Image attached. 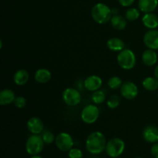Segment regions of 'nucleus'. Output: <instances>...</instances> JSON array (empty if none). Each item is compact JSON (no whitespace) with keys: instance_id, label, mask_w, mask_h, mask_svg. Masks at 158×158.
I'll return each instance as SVG.
<instances>
[{"instance_id":"1","label":"nucleus","mask_w":158,"mask_h":158,"mask_svg":"<svg viewBox=\"0 0 158 158\" xmlns=\"http://www.w3.org/2000/svg\"><path fill=\"white\" fill-rule=\"evenodd\" d=\"M106 139L103 133L94 131L86 140V149L91 154H100L106 149Z\"/></svg>"},{"instance_id":"2","label":"nucleus","mask_w":158,"mask_h":158,"mask_svg":"<svg viewBox=\"0 0 158 158\" xmlns=\"http://www.w3.org/2000/svg\"><path fill=\"white\" fill-rule=\"evenodd\" d=\"M91 16L93 19L100 25L106 24L110 22L113 16L111 9L106 4L102 2L94 5L91 10Z\"/></svg>"},{"instance_id":"3","label":"nucleus","mask_w":158,"mask_h":158,"mask_svg":"<svg viewBox=\"0 0 158 158\" xmlns=\"http://www.w3.org/2000/svg\"><path fill=\"white\" fill-rule=\"evenodd\" d=\"M117 60L119 66L125 70H131L134 69L137 63L135 54L128 48H125L122 51L119 52Z\"/></svg>"},{"instance_id":"4","label":"nucleus","mask_w":158,"mask_h":158,"mask_svg":"<svg viewBox=\"0 0 158 158\" xmlns=\"http://www.w3.org/2000/svg\"><path fill=\"white\" fill-rule=\"evenodd\" d=\"M44 141L40 134H32L28 137L26 143V152L29 155H37L40 154L44 148Z\"/></svg>"},{"instance_id":"5","label":"nucleus","mask_w":158,"mask_h":158,"mask_svg":"<svg viewBox=\"0 0 158 158\" xmlns=\"http://www.w3.org/2000/svg\"><path fill=\"white\" fill-rule=\"evenodd\" d=\"M125 150V143L122 139L119 137H114L110 139L106 143V154L112 158H117L121 155Z\"/></svg>"},{"instance_id":"6","label":"nucleus","mask_w":158,"mask_h":158,"mask_svg":"<svg viewBox=\"0 0 158 158\" xmlns=\"http://www.w3.org/2000/svg\"><path fill=\"white\" fill-rule=\"evenodd\" d=\"M100 110L96 104H88L83 108L80 114L81 120L86 124H93L98 120Z\"/></svg>"},{"instance_id":"7","label":"nucleus","mask_w":158,"mask_h":158,"mask_svg":"<svg viewBox=\"0 0 158 158\" xmlns=\"http://www.w3.org/2000/svg\"><path fill=\"white\" fill-rule=\"evenodd\" d=\"M62 98L63 102L69 106H77L82 100L81 94L80 91L73 87L65 89L62 94Z\"/></svg>"},{"instance_id":"8","label":"nucleus","mask_w":158,"mask_h":158,"mask_svg":"<svg viewBox=\"0 0 158 158\" xmlns=\"http://www.w3.org/2000/svg\"><path fill=\"white\" fill-rule=\"evenodd\" d=\"M56 146L63 152H68L73 148L74 140L72 136L66 132L60 133L56 137Z\"/></svg>"},{"instance_id":"9","label":"nucleus","mask_w":158,"mask_h":158,"mask_svg":"<svg viewBox=\"0 0 158 158\" xmlns=\"http://www.w3.org/2000/svg\"><path fill=\"white\" fill-rule=\"evenodd\" d=\"M139 93L138 87L131 81L123 82L120 87V94L126 100H134L137 97Z\"/></svg>"},{"instance_id":"10","label":"nucleus","mask_w":158,"mask_h":158,"mask_svg":"<svg viewBox=\"0 0 158 158\" xmlns=\"http://www.w3.org/2000/svg\"><path fill=\"white\" fill-rule=\"evenodd\" d=\"M143 42L148 49L157 50L158 49V30L148 29L143 37Z\"/></svg>"},{"instance_id":"11","label":"nucleus","mask_w":158,"mask_h":158,"mask_svg":"<svg viewBox=\"0 0 158 158\" xmlns=\"http://www.w3.org/2000/svg\"><path fill=\"white\" fill-rule=\"evenodd\" d=\"M103 85V80L101 77L97 75H90L85 79L83 82V86L85 89L90 92H94L100 89Z\"/></svg>"},{"instance_id":"12","label":"nucleus","mask_w":158,"mask_h":158,"mask_svg":"<svg viewBox=\"0 0 158 158\" xmlns=\"http://www.w3.org/2000/svg\"><path fill=\"white\" fill-rule=\"evenodd\" d=\"M26 127L32 134H40L44 131V124L43 120L36 117H32L28 120Z\"/></svg>"},{"instance_id":"13","label":"nucleus","mask_w":158,"mask_h":158,"mask_svg":"<svg viewBox=\"0 0 158 158\" xmlns=\"http://www.w3.org/2000/svg\"><path fill=\"white\" fill-rule=\"evenodd\" d=\"M142 135L145 141L151 143H157L158 140V128L153 125H149L144 128Z\"/></svg>"},{"instance_id":"14","label":"nucleus","mask_w":158,"mask_h":158,"mask_svg":"<svg viewBox=\"0 0 158 158\" xmlns=\"http://www.w3.org/2000/svg\"><path fill=\"white\" fill-rule=\"evenodd\" d=\"M142 62L147 66H153L157 62V54L155 50L151 49H148L142 54Z\"/></svg>"},{"instance_id":"15","label":"nucleus","mask_w":158,"mask_h":158,"mask_svg":"<svg viewBox=\"0 0 158 158\" xmlns=\"http://www.w3.org/2000/svg\"><path fill=\"white\" fill-rule=\"evenodd\" d=\"M158 6V0H138V8L143 13L153 12Z\"/></svg>"},{"instance_id":"16","label":"nucleus","mask_w":158,"mask_h":158,"mask_svg":"<svg viewBox=\"0 0 158 158\" xmlns=\"http://www.w3.org/2000/svg\"><path fill=\"white\" fill-rule=\"evenodd\" d=\"M143 26L148 29H155L158 27V17L153 12L145 13L142 18Z\"/></svg>"},{"instance_id":"17","label":"nucleus","mask_w":158,"mask_h":158,"mask_svg":"<svg viewBox=\"0 0 158 158\" xmlns=\"http://www.w3.org/2000/svg\"><path fill=\"white\" fill-rule=\"evenodd\" d=\"M15 94L12 89H4L0 92V105L7 106L14 103L15 99Z\"/></svg>"},{"instance_id":"18","label":"nucleus","mask_w":158,"mask_h":158,"mask_svg":"<svg viewBox=\"0 0 158 158\" xmlns=\"http://www.w3.org/2000/svg\"><path fill=\"white\" fill-rule=\"evenodd\" d=\"M29 79V74L26 69H19L13 76V81L17 86H24Z\"/></svg>"},{"instance_id":"19","label":"nucleus","mask_w":158,"mask_h":158,"mask_svg":"<svg viewBox=\"0 0 158 158\" xmlns=\"http://www.w3.org/2000/svg\"><path fill=\"white\" fill-rule=\"evenodd\" d=\"M106 46L110 50L113 52H120L125 49V43L121 39L113 37L109 39L106 42Z\"/></svg>"},{"instance_id":"20","label":"nucleus","mask_w":158,"mask_h":158,"mask_svg":"<svg viewBox=\"0 0 158 158\" xmlns=\"http://www.w3.org/2000/svg\"><path fill=\"white\" fill-rule=\"evenodd\" d=\"M51 72L47 69L41 68L35 71L34 74V79L39 83H46L51 80Z\"/></svg>"},{"instance_id":"21","label":"nucleus","mask_w":158,"mask_h":158,"mask_svg":"<svg viewBox=\"0 0 158 158\" xmlns=\"http://www.w3.org/2000/svg\"><path fill=\"white\" fill-rule=\"evenodd\" d=\"M111 25H112L113 28L116 30L121 31L125 29L127 27V19L124 18L123 16L120 15H113L112 18L110 19Z\"/></svg>"},{"instance_id":"22","label":"nucleus","mask_w":158,"mask_h":158,"mask_svg":"<svg viewBox=\"0 0 158 158\" xmlns=\"http://www.w3.org/2000/svg\"><path fill=\"white\" fill-rule=\"evenodd\" d=\"M142 86L148 91H155L158 89V80L155 77H148L143 80Z\"/></svg>"},{"instance_id":"23","label":"nucleus","mask_w":158,"mask_h":158,"mask_svg":"<svg viewBox=\"0 0 158 158\" xmlns=\"http://www.w3.org/2000/svg\"><path fill=\"white\" fill-rule=\"evenodd\" d=\"M105 100H106V94L103 90L98 89V90L93 92L92 100L94 104H102V103H104Z\"/></svg>"},{"instance_id":"24","label":"nucleus","mask_w":158,"mask_h":158,"mask_svg":"<svg viewBox=\"0 0 158 158\" xmlns=\"http://www.w3.org/2000/svg\"><path fill=\"white\" fill-rule=\"evenodd\" d=\"M140 15V9H137L136 8H130L126 11V13H125V17H126L127 19L131 22L138 19Z\"/></svg>"},{"instance_id":"25","label":"nucleus","mask_w":158,"mask_h":158,"mask_svg":"<svg viewBox=\"0 0 158 158\" xmlns=\"http://www.w3.org/2000/svg\"><path fill=\"white\" fill-rule=\"evenodd\" d=\"M122 84H123V80L119 77H112L109 79L107 82V85L110 89H120Z\"/></svg>"},{"instance_id":"26","label":"nucleus","mask_w":158,"mask_h":158,"mask_svg":"<svg viewBox=\"0 0 158 158\" xmlns=\"http://www.w3.org/2000/svg\"><path fill=\"white\" fill-rule=\"evenodd\" d=\"M120 103V99L117 95H112L108 98L106 105L111 110L116 109Z\"/></svg>"},{"instance_id":"27","label":"nucleus","mask_w":158,"mask_h":158,"mask_svg":"<svg viewBox=\"0 0 158 158\" xmlns=\"http://www.w3.org/2000/svg\"><path fill=\"white\" fill-rule=\"evenodd\" d=\"M42 138H43V141L46 144H51L53 142H55L56 140V137L54 135V134L51 131H43L42 133Z\"/></svg>"},{"instance_id":"28","label":"nucleus","mask_w":158,"mask_h":158,"mask_svg":"<svg viewBox=\"0 0 158 158\" xmlns=\"http://www.w3.org/2000/svg\"><path fill=\"white\" fill-rule=\"evenodd\" d=\"M68 156L69 158H83V154L80 149L77 148H73L68 151Z\"/></svg>"},{"instance_id":"29","label":"nucleus","mask_w":158,"mask_h":158,"mask_svg":"<svg viewBox=\"0 0 158 158\" xmlns=\"http://www.w3.org/2000/svg\"><path fill=\"white\" fill-rule=\"evenodd\" d=\"M14 105L19 109H23L26 106V100L25 99V97H22V96H19V97H15Z\"/></svg>"},{"instance_id":"30","label":"nucleus","mask_w":158,"mask_h":158,"mask_svg":"<svg viewBox=\"0 0 158 158\" xmlns=\"http://www.w3.org/2000/svg\"><path fill=\"white\" fill-rule=\"evenodd\" d=\"M151 153L154 158H158V142L154 143L151 147Z\"/></svg>"},{"instance_id":"31","label":"nucleus","mask_w":158,"mask_h":158,"mask_svg":"<svg viewBox=\"0 0 158 158\" xmlns=\"http://www.w3.org/2000/svg\"><path fill=\"white\" fill-rule=\"evenodd\" d=\"M135 0H118V2L123 7H129L134 4Z\"/></svg>"},{"instance_id":"32","label":"nucleus","mask_w":158,"mask_h":158,"mask_svg":"<svg viewBox=\"0 0 158 158\" xmlns=\"http://www.w3.org/2000/svg\"><path fill=\"white\" fill-rule=\"evenodd\" d=\"M111 11H112L113 15H118L119 14V9L117 8H113V9H111Z\"/></svg>"},{"instance_id":"33","label":"nucleus","mask_w":158,"mask_h":158,"mask_svg":"<svg viewBox=\"0 0 158 158\" xmlns=\"http://www.w3.org/2000/svg\"><path fill=\"white\" fill-rule=\"evenodd\" d=\"M154 77L158 80V65L155 67L154 69Z\"/></svg>"},{"instance_id":"34","label":"nucleus","mask_w":158,"mask_h":158,"mask_svg":"<svg viewBox=\"0 0 158 158\" xmlns=\"http://www.w3.org/2000/svg\"><path fill=\"white\" fill-rule=\"evenodd\" d=\"M30 158H43V157H42L41 156H40L39 154H37V155H32Z\"/></svg>"},{"instance_id":"35","label":"nucleus","mask_w":158,"mask_h":158,"mask_svg":"<svg viewBox=\"0 0 158 158\" xmlns=\"http://www.w3.org/2000/svg\"><path fill=\"white\" fill-rule=\"evenodd\" d=\"M135 158H142V157H135Z\"/></svg>"},{"instance_id":"36","label":"nucleus","mask_w":158,"mask_h":158,"mask_svg":"<svg viewBox=\"0 0 158 158\" xmlns=\"http://www.w3.org/2000/svg\"><path fill=\"white\" fill-rule=\"evenodd\" d=\"M157 142H158V140H157Z\"/></svg>"}]
</instances>
